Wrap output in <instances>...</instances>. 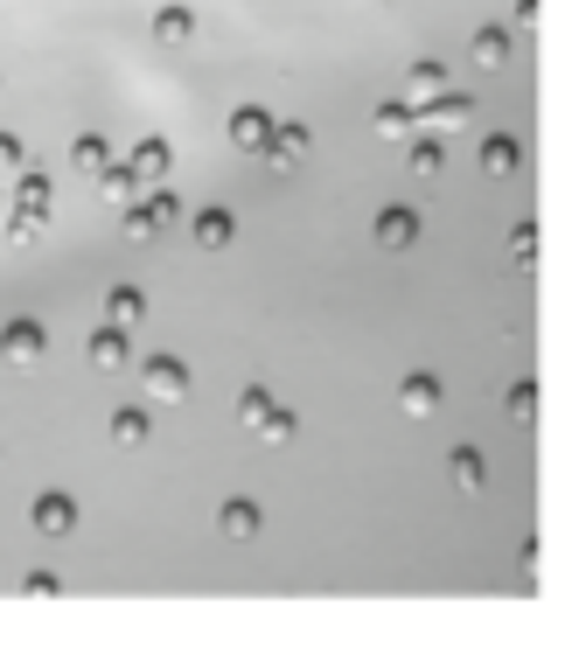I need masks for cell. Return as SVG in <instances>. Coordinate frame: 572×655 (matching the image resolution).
I'll return each instance as SVG.
<instances>
[{"instance_id": "6da1fadb", "label": "cell", "mask_w": 572, "mask_h": 655, "mask_svg": "<svg viewBox=\"0 0 572 655\" xmlns=\"http://www.w3.org/2000/svg\"><path fill=\"white\" fill-rule=\"evenodd\" d=\"M140 390H147L154 405H189V363L147 356V363H140Z\"/></svg>"}, {"instance_id": "7a4b0ae2", "label": "cell", "mask_w": 572, "mask_h": 655, "mask_svg": "<svg viewBox=\"0 0 572 655\" xmlns=\"http://www.w3.org/2000/svg\"><path fill=\"white\" fill-rule=\"evenodd\" d=\"M273 112H258V105H238V112H230V147L238 153H266L273 147Z\"/></svg>"}, {"instance_id": "3957f363", "label": "cell", "mask_w": 572, "mask_h": 655, "mask_svg": "<svg viewBox=\"0 0 572 655\" xmlns=\"http://www.w3.org/2000/svg\"><path fill=\"white\" fill-rule=\"evenodd\" d=\"M36 530L42 537H70L77 530V503H70V495H57V488L36 495Z\"/></svg>"}, {"instance_id": "277c9868", "label": "cell", "mask_w": 572, "mask_h": 655, "mask_svg": "<svg viewBox=\"0 0 572 655\" xmlns=\"http://www.w3.org/2000/svg\"><path fill=\"white\" fill-rule=\"evenodd\" d=\"M0 356L8 363H42V321H8L0 328Z\"/></svg>"}, {"instance_id": "5b68a950", "label": "cell", "mask_w": 572, "mask_h": 655, "mask_svg": "<svg viewBox=\"0 0 572 655\" xmlns=\"http://www.w3.org/2000/svg\"><path fill=\"white\" fill-rule=\"evenodd\" d=\"M412 238H420V217H412L405 202H392V209H377V245H384V251H405Z\"/></svg>"}, {"instance_id": "8992f818", "label": "cell", "mask_w": 572, "mask_h": 655, "mask_svg": "<svg viewBox=\"0 0 572 655\" xmlns=\"http://www.w3.org/2000/svg\"><path fill=\"white\" fill-rule=\"evenodd\" d=\"M266 161H273V168H294V161H307V126L279 119V126H273V147H266Z\"/></svg>"}, {"instance_id": "52a82bcc", "label": "cell", "mask_w": 572, "mask_h": 655, "mask_svg": "<svg viewBox=\"0 0 572 655\" xmlns=\"http://www.w3.org/2000/svg\"><path fill=\"white\" fill-rule=\"evenodd\" d=\"M398 405H405L412 418H433V411H440V377H426V370L405 377V384H398Z\"/></svg>"}, {"instance_id": "ba28073f", "label": "cell", "mask_w": 572, "mask_h": 655, "mask_svg": "<svg viewBox=\"0 0 572 655\" xmlns=\"http://www.w3.org/2000/svg\"><path fill=\"white\" fill-rule=\"evenodd\" d=\"M440 91H447V70L440 63H412L405 70V105H433Z\"/></svg>"}, {"instance_id": "9c48e42d", "label": "cell", "mask_w": 572, "mask_h": 655, "mask_svg": "<svg viewBox=\"0 0 572 655\" xmlns=\"http://www.w3.org/2000/svg\"><path fill=\"white\" fill-rule=\"evenodd\" d=\"M189 36H196V14L189 8H161V14H154V42H161V49H181Z\"/></svg>"}, {"instance_id": "30bf717a", "label": "cell", "mask_w": 572, "mask_h": 655, "mask_svg": "<svg viewBox=\"0 0 572 655\" xmlns=\"http://www.w3.org/2000/svg\"><path fill=\"white\" fill-rule=\"evenodd\" d=\"M140 314H147V294H140V286H112V294H106V321L140 328Z\"/></svg>"}, {"instance_id": "8fae6325", "label": "cell", "mask_w": 572, "mask_h": 655, "mask_svg": "<svg viewBox=\"0 0 572 655\" xmlns=\"http://www.w3.org/2000/svg\"><path fill=\"white\" fill-rule=\"evenodd\" d=\"M91 363H98V370H126V328L119 321H106L91 335Z\"/></svg>"}, {"instance_id": "7c38bea8", "label": "cell", "mask_w": 572, "mask_h": 655, "mask_svg": "<svg viewBox=\"0 0 572 655\" xmlns=\"http://www.w3.org/2000/svg\"><path fill=\"white\" fill-rule=\"evenodd\" d=\"M412 126H420V105H405V98L377 105V133L384 140H412Z\"/></svg>"}, {"instance_id": "4fadbf2b", "label": "cell", "mask_w": 572, "mask_h": 655, "mask_svg": "<svg viewBox=\"0 0 572 655\" xmlns=\"http://www.w3.org/2000/svg\"><path fill=\"white\" fill-rule=\"evenodd\" d=\"M426 126H433V133H461V126H467V98L440 91V98L426 105Z\"/></svg>"}, {"instance_id": "5bb4252c", "label": "cell", "mask_w": 572, "mask_h": 655, "mask_svg": "<svg viewBox=\"0 0 572 655\" xmlns=\"http://www.w3.org/2000/svg\"><path fill=\"white\" fill-rule=\"evenodd\" d=\"M189 230H196V245H203V251H224V245H230V209H196V224H189Z\"/></svg>"}, {"instance_id": "9a60e30c", "label": "cell", "mask_w": 572, "mask_h": 655, "mask_svg": "<svg viewBox=\"0 0 572 655\" xmlns=\"http://www.w3.org/2000/svg\"><path fill=\"white\" fill-rule=\"evenodd\" d=\"M447 475H454V488H467V495H482V488H489V460L461 447V454L447 460Z\"/></svg>"}, {"instance_id": "2e32d148", "label": "cell", "mask_w": 572, "mask_h": 655, "mask_svg": "<svg viewBox=\"0 0 572 655\" xmlns=\"http://www.w3.org/2000/svg\"><path fill=\"white\" fill-rule=\"evenodd\" d=\"M98 181H106V202H119V209H134V196L147 189V181L134 175V161H126V168H106Z\"/></svg>"}, {"instance_id": "e0dca14e", "label": "cell", "mask_w": 572, "mask_h": 655, "mask_svg": "<svg viewBox=\"0 0 572 655\" xmlns=\"http://www.w3.org/2000/svg\"><path fill=\"white\" fill-rule=\"evenodd\" d=\"M224 537H230V544L258 537V503H245V495H238V503H224Z\"/></svg>"}, {"instance_id": "ac0fdd59", "label": "cell", "mask_w": 572, "mask_h": 655, "mask_svg": "<svg viewBox=\"0 0 572 655\" xmlns=\"http://www.w3.org/2000/svg\"><path fill=\"white\" fill-rule=\"evenodd\" d=\"M134 175H140V181H168V147H161V140H140V147H134Z\"/></svg>"}, {"instance_id": "d6986e66", "label": "cell", "mask_w": 572, "mask_h": 655, "mask_svg": "<svg viewBox=\"0 0 572 655\" xmlns=\"http://www.w3.org/2000/svg\"><path fill=\"white\" fill-rule=\"evenodd\" d=\"M70 161L85 168V175H106L112 153H106V140H98V133H85V140H70Z\"/></svg>"}, {"instance_id": "ffe728a7", "label": "cell", "mask_w": 572, "mask_h": 655, "mask_svg": "<svg viewBox=\"0 0 572 655\" xmlns=\"http://www.w3.org/2000/svg\"><path fill=\"white\" fill-rule=\"evenodd\" d=\"M516 140H482V175H516Z\"/></svg>"}, {"instance_id": "44dd1931", "label": "cell", "mask_w": 572, "mask_h": 655, "mask_svg": "<svg viewBox=\"0 0 572 655\" xmlns=\"http://www.w3.org/2000/svg\"><path fill=\"white\" fill-rule=\"evenodd\" d=\"M475 63H482V70H503V63H510V36H503V29H482V36H475Z\"/></svg>"}, {"instance_id": "7402d4cb", "label": "cell", "mask_w": 572, "mask_h": 655, "mask_svg": "<svg viewBox=\"0 0 572 655\" xmlns=\"http://www.w3.org/2000/svg\"><path fill=\"white\" fill-rule=\"evenodd\" d=\"M112 439L119 447H147V411H134V405L112 411Z\"/></svg>"}, {"instance_id": "603a6c76", "label": "cell", "mask_w": 572, "mask_h": 655, "mask_svg": "<svg viewBox=\"0 0 572 655\" xmlns=\"http://www.w3.org/2000/svg\"><path fill=\"white\" fill-rule=\"evenodd\" d=\"M510 418H516V426H531V418H538V384L524 377V384H510V405H503Z\"/></svg>"}, {"instance_id": "cb8c5ba5", "label": "cell", "mask_w": 572, "mask_h": 655, "mask_svg": "<svg viewBox=\"0 0 572 655\" xmlns=\"http://www.w3.org/2000/svg\"><path fill=\"white\" fill-rule=\"evenodd\" d=\"M279 405H273V390H245V398H238V418H245V426L258 433V426H266V418H273Z\"/></svg>"}, {"instance_id": "d4e9b609", "label": "cell", "mask_w": 572, "mask_h": 655, "mask_svg": "<svg viewBox=\"0 0 572 655\" xmlns=\"http://www.w3.org/2000/svg\"><path fill=\"white\" fill-rule=\"evenodd\" d=\"M14 209H36V217H42V209H49V181L29 168V175H21V196H14Z\"/></svg>"}, {"instance_id": "484cf974", "label": "cell", "mask_w": 572, "mask_h": 655, "mask_svg": "<svg viewBox=\"0 0 572 655\" xmlns=\"http://www.w3.org/2000/svg\"><path fill=\"white\" fill-rule=\"evenodd\" d=\"M147 217H154V230H168V224H181V202H175L168 189H154V196H147Z\"/></svg>"}, {"instance_id": "4316f807", "label": "cell", "mask_w": 572, "mask_h": 655, "mask_svg": "<svg viewBox=\"0 0 572 655\" xmlns=\"http://www.w3.org/2000/svg\"><path fill=\"white\" fill-rule=\"evenodd\" d=\"M8 238H14V245H36V238H42V217H36V209H14V217H8Z\"/></svg>"}, {"instance_id": "83f0119b", "label": "cell", "mask_w": 572, "mask_h": 655, "mask_svg": "<svg viewBox=\"0 0 572 655\" xmlns=\"http://www.w3.org/2000/svg\"><path fill=\"white\" fill-rule=\"evenodd\" d=\"M510 258H516V266H531V258H538V230H531V224L510 230Z\"/></svg>"}, {"instance_id": "f1b7e54d", "label": "cell", "mask_w": 572, "mask_h": 655, "mask_svg": "<svg viewBox=\"0 0 572 655\" xmlns=\"http://www.w3.org/2000/svg\"><path fill=\"white\" fill-rule=\"evenodd\" d=\"M258 439H273V447H286V439H294V411H273L266 426H258Z\"/></svg>"}, {"instance_id": "f546056e", "label": "cell", "mask_w": 572, "mask_h": 655, "mask_svg": "<svg viewBox=\"0 0 572 655\" xmlns=\"http://www.w3.org/2000/svg\"><path fill=\"white\" fill-rule=\"evenodd\" d=\"M440 161H447V153H440L433 140H420V147H412V168H420V175H440Z\"/></svg>"}, {"instance_id": "4dcf8cb0", "label": "cell", "mask_w": 572, "mask_h": 655, "mask_svg": "<svg viewBox=\"0 0 572 655\" xmlns=\"http://www.w3.org/2000/svg\"><path fill=\"white\" fill-rule=\"evenodd\" d=\"M0 175H21V140L0 133Z\"/></svg>"}]
</instances>
